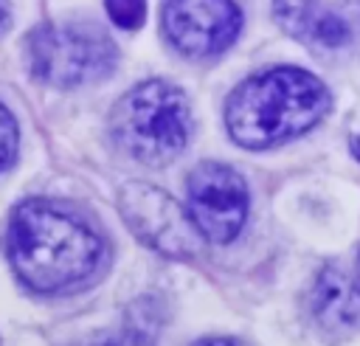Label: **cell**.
<instances>
[{"label": "cell", "instance_id": "1", "mask_svg": "<svg viewBox=\"0 0 360 346\" xmlns=\"http://www.w3.org/2000/svg\"><path fill=\"white\" fill-rule=\"evenodd\" d=\"M101 256V239L70 211L48 200H25L8 222V259L22 284L59 293L84 281Z\"/></svg>", "mask_w": 360, "mask_h": 346}, {"label": "cell", "instance_id": "2", "mask_svg": "<svg viewBox=\"0 0 360 346\" xmlns=\"http://www.w3.org/2000/svg\"><path fill=\"white\" fill-rule=\"evenodd\" d=\"M329 110L326 84L301 68H273L245 79L225 104L228 135L245 149H267L304 135Z\"/></svg>", "mask_w": 360, "mask_h": 346}, {"label": "cell", "instance_id": "3", "mask_svg": "<svg viewBox=\"0 0 360 346\" xmlns=\"http://www.w3.org/2000/svg\"><path fill=\"white\" fill-rule=\"evenodd\" d=\"M115 143L146 166L174 160L191 135V107L180 87L152 79L127 90L110 115Z\"/></svg>", "mask_w": 360, "mask_h": 346}, {"label": "cell", "instance_id": "4", "mask_svg": "<svg viewBox=\"0 0 360 346\" xmlns=\"http://www.w3.org/2000/svg\"><path fill=\"white\" fill-rule=\"evenodd\" d=\"M34 79L51 87H79L112 73L118 48L96 23H45L25 37Z\"/></svg>", "mask_w": 360, "mask_h": 346}, {"label": "cell", "instance_id": "5", "mask_svg": "<svg viewBox=\"0 0 360 346\" xmlns=\"http://www.w3.org/2000/svg\"><path fill=\"white\" fill-rule=\"evenodd\" d=\"M118 208L129 231L163 256L191 259L200 253V245L205 242L191 214L183 211L177 200H172L163 188L152 183H127L121 188Z\"/></svg>", "mask_w": 360, "mask_h": 346}, {"label": "cell", "instance_id": "6", "mask_svg": "<svg viewBox=\"0 0 360 346\" xmlns=\"http://www.w3.org/2000/svg\"><path fill=\"white\" fill-rule=\"evenodd\" d=\"M188 214L205 242L225 245L236 239L248 217V186L225 163H200L188 183Z\"/></svg>", "mask_w": 360, "mask_h": 346}, {"label": "cell", "instance_id": "7", "mask_svg": "<svg viewBox=\"0 0 360 346\" xmlns=\"http://www.w3.org/2000/svg\"><path fill=\"white\" fill-rule=\"evenodd\" d=\"M242 11L233 0H163L166 39L191 59H208L233 45Z\"/></svg>", "mask_w": 360, "mask_h": 346}, {"label": "cell", "instance_id": "8", "mask_svg": "<svg viewBox=\"0 0 360 346\" xmlns=\"http://www.w3.org/2000/svg\"><path fill=\"white\" fill-rule=\"evenodd\" d=\"M278 23L301 42L340 48L360 31L357 0H276Z\"/></svg>", "mask_w": 360, "mask_h": 346}, {"label": "cell", "instance_id": "9", "mask_svg": "<svg viewBox=\"0 0 360 346\" xmlns=\"http://www.w3.org/2000/svg\"><path fill=\"white\" fill-rule=\"evenodd\" d=\"M312 315L326 332H346L360 318V293L338 267H326L312 287Z\"/></svg>", "mask_w": 360, "mask_h": 346}, {"label": "cell", "instance_id": "10", "mask_svg": "<svg viewBox=\"0 0 360 346\" xmlns=\"http://www.w3.org/2000/svg\"><path fill=\"white\" fill-rule=\"evenodd\" d=\"M104 8L110 20L124 31H135L146 20V0H104Z\"/></svg>", "mask_w": 360, "mask_h": 346}, {"label": "cell", "instance_id": "11", "mask_svg": "<svg viewBox=\"0 0 360 346\" xmlns=\"http://www.w3.org/2000/svg\"><path fill=\"white\" fill-rule=\"evenodd\" d=\"M17 155V124L11 113L0 104V169H6Z\"/></svg>", "mask_w": 360, "mask_h": 346}, {"label": "cell", "instance_id": "12", "mask_svg": "<svg viewBox=\"0 0 360 346\" xmlns=\"http://www.w3.org/2000/svg\"><path fill=\"white\" fill-rule=\"evenodd\" d=\"M191 346H250V343H245V340H236V338H202V340H197V343H191Z\"/></svg>", "mask_w": 360, "mask_h": 346}, {"label": "cell", "instance_id": "13", "mask_svg": "<svg viewBox=\"0 0 360 346\" xmlns=\"http://www.w3.org/2000/svg\"><path fill=\"white\" fill-rule=\"evenodd\" d=\"M8 25V0H0V34L6 31Z\"/></svg>", "mask_w": 360, "mask_h": 346}, {"label": "cell", "instance_id": "14", "mask_svg": "<svg viewBox=\"0 0 360 346\" xmlns=\"http://www.w3.org/2000/svg\"><path fill=\"white\" fill-rule=\"evenodd\" d=\"M352 152H354V158L360 160V135H357V138L352 141Z\"/></svg>", "mask_w": 360, "mask_h": 346}, {"label": "cell", "instance_id": "15", "mask_svg": "<svg viewBox=\"0 0 360 346\" xmlns=\"http://www.w3.org/2000/svg\"><path fill=\"white\" fill-rule=\"evenodd\" d=\"M354 284H357V293H360V259H357V270H354Z\"/></svg>", "mask_w": 360, "mask_h": 346}]
</instances>
